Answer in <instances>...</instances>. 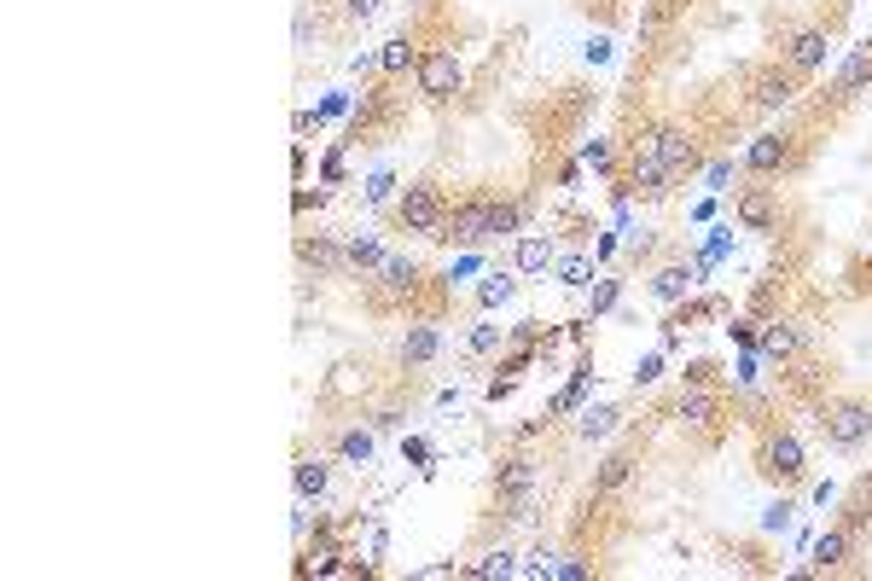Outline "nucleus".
Wrapping results in <instances>:
<instances>
[{
    "label": "nucleus",
    "mask_w": 872,
    "mask_h": 581,
    "mask_svg": "<svg viewBox=\"0 0 872 581\" xmlns=\"http://www.w3.org/2000/svg\"><path fill=\"white\" fill-rule=\"evenodd\" d=\"M651 158H658L669 169V181H686V175H703V146H698V134L686 128V123H658L640 140Z\"/></svg>",
    "instance_id": "3"
},
{
    "label": "nucleus",
    "mask_w": 872,
    "mask_h": 581,
    "mask_svg": "<svg viewBox=\"0 0 872 581\" xmlns=\"http://www.w3.org/2000/svg\"><path fill=\"white\" fill-rule=\"evenodd\" d=\"M344 256H349V268H384V245H378L373 233L344 238Z\"/></svg>",
    "instance_id": "26"
},
{
    "label": "nucleus",
    "mask_w": 872,
    "mask_h": 581,
    "mask_svg": "<svg viewBox=\"0 0 872 581\" xmlns=\"http://www.w3.org/2000/svg\"><path fill=\"white\" fill-rule=\"evenodd\" d=\"M757 471L780 489H797L802 477H809V454H802V442L785 431V424H768L762 442H757Z\"/></svg>",
    "instance_id": "2"
},
{
    "label": "nucleus",
    "mask_w": 872,
    "mask_h": 581,
    "mask_svg": "<svg viewBox=\"0 0 872 581\" xmlns=\"http://www.w3.org/2000/svg\"><path fill=\"white\" fill-rule=\"evenodd\" d=\"M582 158H588L594 169H611V146H606V140H588V146H582Z\"/></svg>",
    "instance_id": "36"
},
{
    "label": "nucleus",
    "mask_w": 872,
    "mask_h": 581,
    "mask_svg": "<svg viewBox=\"0 0 872 581\" xmlns=\"http://www.w3.org/2000/svg\"><path fill=\"white\" fill-rule=\"evenodd\" d=\"M588 273H594V268H588V256H564V262H559V280H564V285H576V290L588 285Z\"/></svg>",
    "instance_id": "31"
},
{
    "label": "nucleus",
    "mask_w": 872,
    "mask_h": 581,
    "mask_svg": "<svg viewBox=\"0 0 872 581\" xmlns=\"http://www.w3.org/2000/svg\"><path fill=\"white\" fill-rule=\"evenodd\" d=\"M616 290H623V280H599V285H594V314H599V309H611Z\"/></svg>",
    "instance_id": "34"
},
{
    "label": "nucleus",
    "mask_w": 872,
    "mask_h": 581,
    "mask_svg": "<svg viewBox=\"0 0 872 581\" xmlns=\"http://www.w3.org/2000/svg\"><path fill=\"white\" fill-rule=\"evenodd\" d=\"M413 71H419V94L436 99V106H443V99H454V94L465 88V71H460L454 47H431V53H419Z\"/></svg>",
    "instance_id": "7"
},
{
    "label": "nucleus",
    "mask_w": 872,
    "mask_h": 581,
    "mask_svg": "<svg viewBox=\"0 0 872 581\" xmlns=\"http://www.w3.org/2000/svg\"><path fill=\"white\" fill-rule=\"evenodd\" d=\"M750 175H792L797 169V134H757L739 158Z\"/></svg>",
    "instance_id": "9"
},
{
    "label": "nucleus",
    "mask_w": 872,
    "mask_h": 581,
    "mask_svg": "<svg viewBox=\"0 0 872 581\" xmlns=\"http://www.w3.org/2000/svg\"><path fill=\"white\" fill-rule=\"evenodd\" d=\"M552 256H559V245H552L547 233H530V238H518V250H512V268L518 273H541Z\"/></svg>",
    "instance_id": "21"
},
{
    "label": "nucleus",
    "mask_w": 872,
    "mask_h": 581,
    "mask_svg": "<svg viewBox=\"0 0 872 581\" xmlns=\"http://www.w3.org/2000/svg\"><path fill=\"white\" fill-rule=\"evenodd\" d=\"M792 523V500H780V506H768V529H785Z\"/></svg>",
    "instance_id": "38"
},
{
    "label": "nucleus",
    "mask_w": 872,
    "mask_h": 581,
    "mask_svg": "<svg viewBox=\"0 0 872 581\" xmlns=\"http://www.w3.org/2000/svg\"><path fill=\"white\" fill-rule=\"evenodd\" d=\"M297 7H309V0H297Z\"/></svg>",
    "instance_id": "40"
},
{
    "label": "nucleus",
    "mask_w": 872,
    "mask_h": 581,
    "mask_svg": "<svg viewBox=\"0 0 872 581\" xmlns=\"http://www.w3.org/2000/svg\"><path fill=\"white\" fill-rule=\"evenodd\" d=\"M489 203H495V193L460 198L454 210H448V227H443L436 245H489Z\"/></svg>",
    "instance_id": "8"
},
{
    "label": "nucleus",
    "mask_w": 872,
    "mask_h": 581,
    "mask_svg": "<svg viewBox=\"0 0 872 581\" xmlns=\"http://www.w3.org/2000/svg\"><path fill=\"white\" fill-rule=\"evenodd\" d=\"M378 7H384V0H344V18H349V24H366V18H378Z\"/></svg>",
    "instance_id": "33"
},
{
    "label": "nucleus",
    "mask_w": 872,
    "mask_h": 581,
    "mask_svg": "<svg viewBox=\"0 0 872 581\" xmlns=\"http://www.w3.org/2000/svg\"><path fill=\"white\" fill-rule=\"evenodd\" d=\"M797 94H802V76L785 59L768 64V71H757V82H750V106H757V111H785Z\"/></svg>",
    "instance_id": "10"
},
{
    "label": "nucleus",
    "mask_w": 872,
    "mask_h": 581,
    "mask_svg": "<svg viewBox=\"0 0 872 581\" xmlns=\"http://www.w3.org/2000/svg\"><path fill=\"white\" fill-rule=\"evenodd\" d=\"M686 285H693V273H686V268H675V262L651 273V297H658V302H675V297H686Z\"/></svg>",
    "instance_id": "24"
},
{
    "label": "nucleus",
    "mask_w": 872,
    "mask_h": 581,
    "mask_svg": "<svg viewBox=\"0 0 872 581\" xmlns=\"http://www.w3.org/2000/svg\"><path fill=\"white\" fill-rule=\"evenodd\" d=\"M297 262L314 268V273H338V268H349V256H344L338 238L314 233V238H297Z\"/></svg>",
    "instance_id": "19"
},
{
    "label": "nucleus",
    "mask_w": 872,
    "mask_h": 581,
    "mask_svg": "<svg viewBox=\"0 0 872 581\" xmlns=\"http://www.w3.org/2000/svg\"><path fill=\"white\" fill-rule=\"evenodd\" d=\"M727 181H733V158L703 163V186H710V193H727Z\"/></svg>",
    "instance_id": "32"
},
{
    "label": "nucleus",
    "mask_w": 872,
    "mask_h": 581,
    "mask_svg": "<svg viewBox=\"0 0 872 581\" xmlns=\"http://www.w3.org/2000/svg\"><path fill=\"white\" fill-rule=\"evenodd\" d=\"M675 419L686 424V431H715V419H721V396L710 384H686L681 390V401H675Z\"/></svg>",
    "instance_id": "13"
},
{
    "label": "nucleus",
    "mask_w": 872,
    "mask_h": 581,
    "mask_svg": "<svg viewBox=\"0 0 872 581\" xmlns=\"http://www.w3.org/2000/svg\"><path fill=\"white\" fill-rule=\"evenodd\" d=\"M419 285H425V268H419L413 256H384V268H378V302L419 297Z\"/></svg>",
    "instance_id": "14"
},
{
    "label": "nucleus",
    "mask_w": 872,
    "mask_h": 581,
    "mask_svg": "<svg viewBox=\"0 0 872 581\" xmlns=\"http://www.w3.org/2000/svg\"><path fill=\"white\" fill-rule=\"evenodd\" d=\"M390 186H396L390 175H373V186H366V198H373V203H384V198H390Z\"/></svg>",
    "instance_id": "39"
},
{
    "label": "nucleus",
    "mask_w": 872,
    "mask_h": 581,
    "mask_svg": "<svg viewBox=\"0 0 872 581\" xmlns=\"http://www.w3.org/2000/svg\"><path fill=\"white\" fill-rule=\"evenodd\" d=\"M780 59L792 64L802 82H809L814 71H826V59H832V29H826V24H802V29H792V36L780 41Z\"/></svg>",
    "instance_id": "6"
},
{
    "label": "nucleus",
    "mask_w": 872,
    "mask_h": 581,
    "mask_svg": "<svg viewBox=\"0 0 872 581\" xmlns=\"http://www.w3.org/2000/svg\"><path fill=\"white\" fill-rule=\"evenodd\" d=\"M338 459L366 466V459H373V431H338Z\"/></svg>",
    "instance_id": "28"
},
{
    "label": "nucleus",
    "mask_w": 872,
    "mask_h": 581,
    "mask_svg": "<svg viewBox=\"0 0 872 581\" xmlns=\"http://www.w3.org/2000/svg\"><path fill=\"white\" fill-rule=\"evenodd\" d=\"M686 384H715V367H710V361H693V367H686Z\"/></svg>",
    "instance_id": "37"
},
{
    "label": "nucleus",
    "mask_w": 872,
    "mask_h": 581,
    "mask_svg": "<svg viewBox=\"0 0 872 581\" xmlns=\"http://www.w3.org/2000/svg\"><path fill=\"white\" fill-rule=\"evenodd\" d=\"M733 215H739L745 233H774L780 215H785V203H780L774 186H745V193L733 198Z\"/></svg>",
    "instance_id": "11"
},
{
    "label": "nucleus",
    "mask_w": 872,
    "mask_h": 581,
    "mask_svg": "<svg viewBox=\"0 0 872 581\" xmlns=\"http://www.w3.org/2000/svg\"><path fill=\"white\" fill-rule=\"evenodd\" d=\"M512 290H518V268H500V273H489V285H483L477 297H483V309H495V302L512 297Z\"/></svg>",
    "instance_id": "29"
},
{
    "label": "nucleus",
    "mask_w": 872,
    "mask_h": 581,
    "mask_svg": "<svg viewBox=\"0 0 872 581\" xmlns=\"http://www.w3.org/2000/svg\"><path fill=\"white\" fill-rule=\"evenodd\" d=\"M448 210H454V203H448V193L436 181H408L396 193V227L401 233H413V238H443V227H448Z\"/></svg>",
    "instance_id": "1"
},
{
    "label": "nucleus",
    "mask_w": 872,
    "mask_h": 581,
    "mask_svg": "<svg viewBox=\"0 0 872 581\" xmlns=\"http://www.w3.org/2000/svg\"><path fill=\"white\" fill-rule=\"evenodd\" d=\"M616 424H623V413H616V407H588V413H582V424H576V436H582V442H599V436H611Z\"/></svg>",
    "instance_id": "25"
},
{
    "label": "nucleus",
    "mask_w": 872,
    "mask_h": 581,
    "mask_svg": "<svg viewBox=\"0 0 872 581\" xmlns=\"http://www.w3.org/2000/svg\"><path fill=\"white\" fill-rule=\"evenodd\" d=\"M518 227H524V203H518V198H495L489 203V238H512Z\"/></svg>",
    "instance_id": "23"
},
{
    "label": "nucleus",
    "mask_w": 872,
    "mask_h": 581,
    "mask_svg": "<svg viewBox=\"0 0 872 581\" xmlns=\"http://www.w3.org/2000/svg\"><path fill=\"white\" fill-rule=\"evenodd\" d=\"M872 88V41L867 47H855V53L844 59V71H837V82H832V94H837V106H849L855 94H867Z\"/></svg>",
    "instance_id": "16"
},
{
    "label": "nucleus",
    "mask_w": 872,
    "mask_h": 581,
    "mask_svg": "<svg viewBox=\"0 0 872 581\" xmlns=\"http://www.w3.org/2000/svg\"><path fill=\"white\" fill-rule=\"evenodd\" d=\"M535 483H541V471H535L530 454H507V459L495 466V500L507 506V518H530Z\"/></svg>",
    "instance_id": "4"
},
{
    "label": "nucleus",
    "mask_w": 872,
    "mask_h": 581,
    "mask_svg": "<svg viewBox=\"0 0 872 581\" xmlns=\"http://www.w3.org/2000/svg\"><path fill=\"white\" fill-rule=\"evenodd\" d=\"M512 570H518V564H512L507 546H495V553H483V558L472 564V576H512Z\"/></svg>",
    "instance_id": "30"
},
{
    "label": "nucleus",
    "mask_w": 872,
    "mask_h": 581,
    "mask_svg": "<svg viewBox=\"0 0 872 581\" xmlns=\"http://www.w3.org/2000/svg\"><path fill=\"white\" fill-rule=\"evenodd\" d=\"M628 477H634V454L628 448H616L599 459V471H594V483H588V500H611L616 489H628Z\"/></svg>",
    "instance_id": "17"
},
{
    "label": "nucleus",
    "mask_w": 872,
    "mask_h": 581,
    "mask_svg": "<svg viewBox=\"0 0 872 581\" xmlns=\"http://www.w3.org/2000/svg\"><path fill=\"white\" fill-rule=\"evenodd\" d=\"M820 431H826L832 448H861V442H872V401H826V413H820Z\"/></svg>",
    "instance_id": "5"
},
{
    "label": "nucleus",
    "mask_w": 872,
    "mask_h": 581,
    "mask_svg": "<svg viewBox=\"0 0 872 581\" xmlns=\"http://www.w3.org/2000/svg\"><path fill=\"white\" fill-rule=\"evenodd\" d=\"M495 344H500V326H477L472 332V355H489Z\"/></svg>",
    "instance_id": "35"
},
{
    "label": "nucleus",
    "mask_w": 872,
    "mask_h": 581,
    "mask_svg": "<svg viewBox=\"0 0 872 581\" xmlns=\"http://www.w3.org/2000/svg\"><path fill=\"white\" fill-rule=\"evenodd\" d=\"M623 186H628L634 198H651V203H658L675 181H669V169H663L658 158H651L646 146H634V158H628V169H623Z\"/></svg>",
    "instance_id": "12"
},
{
    "label": "nucleus",
    "mask_w": 872,
    "mask_h": 581,
    "mask_svg": "<svg viewBox=\"0 0 872 581\" xmlns=\"http://www.w3.org/2000/svg\"><path fill=\"white\" fill-rule=\"evenodd\" d=\"M291 477H297V494H303V500H321L326 483H332V471H326V459H321V454H303Z\"/></svg>",
    "instance_id": "22"
},
{
    "label": "nucleus",
    "mask_w": 872,
    "mask_h": 581,
    "mask_svg": "<svg viewBox=\"0 0 872 581\" xmlns=\"http://www.w3.org/2000/svg\"><path fill=\"white\" fill-rule=\"evenodd\" d=\"M762 355H774V361H792V355L809 344V326H802V320H774V326H762Z\"/></svg>",
    "instance_id": "20"
},
{
    "label": "nucleus",
    "mask_w": 872,
    "mask_h": 581,
    "mask_svg": "<svg viewBox=\"0 0 872 581\" xmlns=\"http://www.w3.org/2000/svg\"><path fill=\"white\" fill-rule=\"evenodd\" d=\"M855 541H861V535H855L849 523H832L826 535H820V541L809 546V564H814V570H844L849 553H855Z\"/></svg>",
    "instance_id": "15"
},
{
    "label": "nucleus",
    "mask_w": 872,
    "mask_h": 581,
    "mask_svg": "<svg viewBox=\"0 0 872 581\" xmlns=\"http://www.w3.org/2000/svg\"><path fill=\"white\" fill-rule=\"evenodd\" d=\"M436 355H443V332H436L431 320H419V326H408V337H401L396 361H401V367H431Z\"/></svg>",
    "instance_id": "18"
},
{
    "label": "nucleus",
    "mask_w": 872,
    "mask_h": 581,
    "mask_svg": "<svg viewBox=\"0 0 872 581\" xmlns=\"http://www.w3.org/2000/svg\"><path fill=\"white\" fill-rule=\"evenodd\" d=\"M408 64H419L413 41H408V36H390V41H384V53H378V71H384V76H401Z\"/></svg>",
    "instance_id": "27"
}]
</instances>
